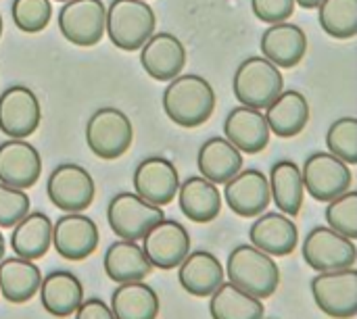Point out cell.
<instances>
[{"label": "cell", "instance_id": "6da1fadb", "mask_svg": "<svg viewBox=\"0 0 357 319\" xmlns=\"http://www.w3.org/2000/svg\"><path fill=\"white\" fill-rule=\"evenodd\" d=\"M163 111L180 127H199L207 123L215 111V90L203 75L182 73L167 81Z\"/></svg>", "mask_w": 357, "mask_h": 319}, {"label": "cell", "instance_id": "7a4b0ae2", "mask_svg": "<svg viewBox=\"0 0 357 319\" xmlns=\"http://www.w3.org/2000/svg\"><path fill=\"white\" fill-rule=\"evenodd\" d=\"M157 17L146 0H113L107 6V36L115 48L140 50L155 33Z\"/></svg>", "mask_w": 357, "mask_h": 319}, {"label": "cell", "instance_id": "3957f363", "mask_svg": "<svg viewBox=\"0 0 357 319\" xmlns=\"http://www.w3.org/2000/svg\"><path fill=\"white\" fill-rule=\"evenodd\" d=\"M232 92L241 104L266 111L284 92L282 71L264 54L249 56L234 71Z\"/></svg>", "mask_w": 357, "mask_h": 319}, {"label": "cell", "instance_id": "277c9868", "mask_svg": "<svg viewBox=\"0 0 357 319\" xmlns=\"http://www.w3.org/2000/svg\"><path fill=\"white\" fill-rule=\"evenodd\" d=\"M226 276L228 282L241 286L257 299L272 297L280 284V270L274 257L253 244H241L228 255Z\"/></svg>", "mask_w": 357, "mask_h": 319}, {"label": "cell", "instance_id": "5b68a950", "mask_svg": "<svg viewBox=\"0 0 357 319\" xmlns=\"http://www.w3.org/2000/svg\"><path fill=\"white\" fill-rule=\"evenodd\" d=\"M86 142L98 159H119L134 142L132 119L115 107H102L86 123Z\"/></svg>", "mask_w": 357, "mask_h": 319}, {"label": "cell", "instance_id": "8992f818", "mask_svg": "<svg viewBox=\"0 0 357 319\" xmlns=\"http://www.w3.org/2000/svg\"><path fill=\"white\" fill-rule=\"evenodd\" d=\"M107 219L115 236L136 242L142 240L153 226L165 219V213L136 192H119L107 207Z\"/></svg>", "mask_w": 357, "mask_h": 319}, {"label": "cell", "instance_id": "52a82bcc", "mask_svg": "<svg viewBox=\"0 0 357 319\" xmlns=\"http://www.w3.org/2000/svg\"><path fill=\"white\" fill-rule=\"evenodd\" d=\"M303 259L318 274L347 270L357 263V247L331 226H318L303 240Z\"/></svg>", "mask_w": 357, "mask_h": 319}, {"label": "cell", "instance_id": "ba28073f", "mask_svg": "<svg viewBox=\"0 0 357 319\" xmlns=\"http://www.w3.org/2000/svg\"><path fill=\"white\" fill-rule=\"evenodd\" d=\"M56 21L67 42L90 48L107 33V6L102 0H69L63 2Z\"/></svg>", "mask_w": 357, "mask_h": 319}, {"label": "cell", "instance_id": "9c48e42d", "mask_svg": "<svg viewBox=\"0 0 357 319\" xmlns=\"http://www.w3.org/2000/svg\"><path fill=\"white\" fill-rule=\"evenodd\" d=\"M305 192L318 203H331L351 188L354 176L345 161L333 153H314L305 159L303 167Z\"/></svg>", "mask_w": 357, "mask_h": 319}, {"label": "cell", "instance_id": "30bf717a", "mask_svg": "<svg viewBox=\"0 0 357 319\" xmlns=\"http://www.w3.org/2000/svg\"><path fill=\"white\" fill-rule=\"evenodd\" d=\"M312 297L318 309L333 319L357 316V270L322 272L312 280Z\"/></svg>", "mask_w": 357, "mask_h": 319}, {"label": "cell", "instance_id": "8fae6325", "mask_svg": "<svg viewBox=\"0 0 357 319\" xmlns=\"http://www.w3.org/2000/svg\"><path fill=\"white\" fill-rule=\"evenodd\" d=\"M46 194L56 209L65 213H82L94 203L96 186L88 169L75 163H63L50 171Z\"/></svg>", "mask_w": 357, "mask_h": 319}, {"label": "cell", "instance_id": "7c38bea8", "mask_svg": "<svg viewBox=\"0 0 357 319\" xmlns=\"http://www.w3.org/2000/svg\"><path fill=\"white\" fill-rule=\"evenodd\" d=\"M142 249L157 270H174L190 253L188 230L176 219H161L142 238Z\"/></svg>", "mask_w": 357, "mask_h": 319}, {"label": "cell", "instance_id": "4fadbf2b", "mask_svg": "<svg viewBox=\"0 0 357 319\" xmlns=\"http://www.w3.org/2000/svg\"><path fill=\"white\" fill-rule=\"evenodd\" d=\"M42 119L38 96L27 86H10L0 94V132L8 138L31 136Z\"/></svg>", "mask_w": 357, "mask_h": 319}, {"label": "cell", "instance_id": "5bb4252c", "mask_svg": "<svg viewBox=\"0 0 357 319\" xmlns=\"http://www.w3.org/2000/svg\"><path fill=\"white\" fill-rule=\"evenodd\" d=\"M224 201L238 217H259L272 203L270 178L259 169H243L224 184Z\"/></svg>", "mask_w": 357, "mask_h": 319}, {"label": "cell", "instance_id": "9a60e30c", "mask_svg": "<svg viewBox=\"0 0 357 319\" xmlns=\"http://www.w3.org/2000/svg\"><path fill=\"white\" fill-rule=\"evenodd\" d=\"M134 192L144 201L163 207L169 205L180 190V176L176 165L165 157H146L134 169Z\"/></svg>", "mask_w": 357, "mask_h": 319}, {"label": "cell", "instance_id": "2e32d148", "mask_svg": "<svg viewBox=\"0 0 357 319\" xmlns=\"http://www.w3.org/2000/svg\"><path fill=\"white\" fill-rule=\"evenodd\" d=\"M98 228L94 219L86 217L84 213H65L54 224L52 247L67 261L88 259L98 249Z\"/></svg>", "mask_w": 357, "mask_h": 319}, {"label": "cell", "instance_id": "e0dca14e", "mask_svg": "<svg viewBox=\"0 0 357 319\" xmlns=\"http://www.w3.org/2000/svg\"><path fill=\"white\" fill-rule=\"evenodd\" d=\"M140 65L157 81H172L186 67V48L182 40L169 31L153 33L140 48Z\"/></svg>", "mask_w": 357, "mask_h": 319}, {"label": "cell", "instance_id": "ac0fdd59", "mask_svg": "<svg viewBox=\"0 0 357 319\" xmlns=\"http://www.w3.org/2000/svg\"><path fill=\"white\" fill-rule=\"evenodd\" d=\"M224 136L247 155H257L268 148L270 144V123L266 119V113L251 109V107H236L228 113L224 119Z\"/></svg>", "mask_w": 357, "mask_h": 319}, {"label": "cell", "instance_id": "d6986e66", "mask_svg": "<svg viewBox=\"0 0 357 319\" xmlns=\"http://www.w3.org/2000/svg\"><path fill=\"white\" fill-rule=\"evenodd\" d=\"M42 173V157L23 138H8L0 144V182L15 188H31Z\"/></svg>", "mask_w": 357, "mask_h": 319}, {"label": "cell", "instance_id": "ffe728a7", "mask_svg": "<svg viewBox=\"0 0 357 319\" xmlns=\"http://www.w3.org/2000/svg\"><path fill=\"white\" fill-rule=\"evenodd\" d=\"M261 54L272 61L280 69L297 67L307 52V36L305 31L289 21L270 25L261 36Z\"/></svg>", "mask_w": 357, "mask_h": 319}, {"label": "cell", "instance_id": "44dd1931", "mask_svg": "<svg viewBox=\"0 0 357 319\" xmlns=\"http://www.w3.org/2000/svg\"><path fill=\"white\" fill-rule=\"evenodd\" d=\"M251 244L272 257H287L299 244V230L293 217L284 213H264L249 230Z\"/></svg>", "mask_w": 357, "mask_h": 319}, {"label": "cell", "instance_id": "7402d4cb", "mask_svg": "<svg viewBox=\"0 0 357 319\" xmlns=\"http://www.w3.org/2000/svg\"><path fill=\"white\" fill-rule=\"evenodd\" d=\"M224 265L209 251H195L178 267L180 286L199 299L211 297L224 284Z\"/></svg>", "mask_w": 357, "mask_h": 319}, {"label": "cell", "instance_id": "603a6c76", "mask_svg": "<svg viewBox=\"0 0 357 319\" xmlns=\"http://www.w3.org/2000/svg\"><path fill=\"white\" fill-rule=\"evenodd\" d=\"M197 165L203 178L211 180L213 184H226L243 171L245 159L226 136H213L199 148Z\"/></svg>", "mask_w": 357, "mask_h": 319}, {"label": "cell", "instance_id": "cb8c5ba5", "mask_svg": "<svg viewBox=\"0 0 357 319\" xmlns=\"http://www.w3.org/2000/svg\"><path fill=\"white\" fill-rule=\"evenodd\" d=\"M178 205L190 221L209 224L222 211V192L211 180L203 176H192L180 184Z\"/></svg>", "mask_w": 357, "mask_h": 319}, {"label": "cell", "instance_id": "d4e9b609", "mask_svg": "<svg viewBox=\"0 0 357 319\" xmlns=\"http://www.w3.org/2000/svg\"><path fill=\"white\" fill-rule=\"evenodd\" d=\"M40 301L50 316L69 318L84 303V286L71 272H50L46 278H42Z\"/></svg>", "mask_w": 357, "mask_h": 319}, {"label": "cell", "instance_id": "484cf974", "mask_svg": "<svg viewBox=\"0 0 357 319\" xmlns=\"http://www.w3.org/2000/svg\"><path fill=\"white\" fill-rule=\"evenodd\" d=\"M310 102L299 90H284L268 109L266 119L278 138H295L310 123Z\"/></svg>", "mask_w": 357, "mask_h": 319}, {"label": "cell", "instance_id": "4316f807", "mask_svg": "<svg viewBox=\"0 0 357 319\" xmlns=\"http://www.w3.org/2000/svg\"><path fill=\"white\" fill-rule=\"evenodd\" d=\"M105 272L107 276L117 282H140L153 272V263L149 261L144 249L134 240H117L105 253Z\"/></svg>", "mask_w": 357, "mask_h": 319}, {"label": "cell", "instance_id": "83f0119b", "mask_svg": "<svg viewBox=\"0 0 357 319\" xmlns=\"http://www.w3.org/2000/svg\"><path fill=\"white\" fill-rule=\"evenodd\" d=\"M52 232L54 226L42 211H29L10 234V247L17 257L36 261L48 253L52 247Z\"/></svg>", "mask_w": 357, "mask_h": 319}, {"label": "cell", "instance_id": "f1b7e54d", "mask_svg": "<svg viewBox=\"0 0 357 319\" xmlns=\"http://www.w3.org/2000/svg\"><path fill=\"white\" fill-rule=\"evenodd\" d=\"M270 190L272 201L280 209V213L289 217H297L301 213L305 201V184L301 167L295 161H278L270 169Z\"/></svg>", "mask_w": 357, "mask_h": 319}, {"label": "cell", "instance_id": "f546056e", "mask_svg": "<svg viewBox=\"0 0 357 319\" xmlns=\"http://www.w3.org/2000/svg\"><path fill=\"white\" fill-rule=\"evenodd\" d=\"M42 286L38 265L23 257H8L0 261V295L15 305L27 303Z\"/></svg>", "mask_w": 357, "mask_h": 319}, {"label": "cell", "instance_id": "4dcf8cb0", "mask_svg": "<svg viewBox=\"0 0 357 319\" xmlns=\"http://www.w3.org/2000/svg\"><path fill=\"white\" fill-rule=\"evenodd\" d=\"M111 309L115 313V319H157L159 297L142 280L126 282L113 290Z\"/></svg>", "mask_w": 357, "mask_h": 319}, {"label": "cell", "instance_id": "1f68e13d", "mask_svg": "<svg viewBox=\"0 0 357 319\" xmlns=\"http://www.w3.org/2000/svg\"><path fill=\"white\" fill-rule=\"evenodd\" d=\"M264 303L232 282H224L209 301L211 319H264Z\"/></svg>", "mask_w": 357, "mask_h": 319}, {"label": "cell", "instance_id": "d6a6232c", "mask_svg": "<svg viewBox=\"0 0 357 319\" xmlns=\"http://www.w3.org/2000/svg\"><path fill=\"white\" fill-rule=\"evenodd\" d=\"M322 29L335 40L357 36V0H322L318 6Z\"/></svg>", "mask_w": 357, "mask_h": 319}, {"label": "cell", "instance_id": "836d02e7", "mask_svg": "<svg viewBox=\"0 0 357 319\" xmlns=\"http://www.w3.org/2000/svg\"><path fill=\"white\" fill-rule=\"evenodd\" d=\"M326 148L347 165H357V119L341 117L326 132Z\"/></svg>", "mask_w": 357, "mask_h": 319}, {"label": "cell", "instance_id": "e575fe53", "mask_svg": "<svg viewBox=\"0 0 357 319\" xmlns=\"http://www.w3.org/2000/svg\"><path fill=\"white\" fill-rule=\"evenodd\" d=\"M15 25L25 33H40L52 19L50 0H13L10 6Z\"/></svg>", "mask_w": 357, "mask_h": 319}, {"label": "cell", "instance_id": "d590c367", "mask_svg": "<svg viewBox=\"0 0 357 319\" xmlns=\"http://www.w3.org/2000/svg\"><path fill=\"white\" fill-rule=\"evenodd\" d=\"M326 221L339 234L357 240V190H347L326 205Z\"/></svg>", "mask_w": 357, "mask_h": 319}, {"label": "cell", "instance_id": "8d00e7d4", "mask_svg": "<svg viewBox=\"0 0 357 319\" xmlns=\"http://www.w3.org/2000/svg\"><path fill=\"white\" fill-rule=\"evenodd\" d=\"M27 213H29L27 192L0 182V228H15Z\"/></svg>", "mask_w": 357, "mask_h": 319}, {"label": "cell", "instance_id": "74e56055", "mask_svg": "<svg viewBox=\"0 0 357 319\" xmlns=\"http://www.w3.org/2000/svg\"><path fill=\"white\" fill-rule=\"evenodd\" d=\"M295 6H297V0H251L253 15L268 25L291 19L295 13Z\"/></svg>", "mask_w": 357, "mask_h": 319}, {"label": "cell", "instance_id": "f35d334b", "mask_svg": "<svg viewBox=\"0 0 357 319\" xmlns=\"http://www.w3.org/2000/svg\"><path fill=\"white\" fill-rule=\"evenodd\" d=\"M75 319H115L111 305L102 303L100 299H88L75 311Z\"/></svg>", "mask_w": 357, "mask_h": 319}, {"label": "cell", "instance_id": "ab89813d", "mask_svg": "<svg viewBox=\"0 0 357 319\" xmlns=\"http://www.w3.org/2000/svg\"><path fill=\"white\" fill-rule=\"evenodd\" d=\"M297 4L303 8H318L322 4V0H297Z\"/></svg>", "mask_w": 357, "mask_h": 319}, {"label": "cell", "instance_id": "60d3db41", "mask_svg": "<svg viewBox=\"0 0 357 319\" xmlns=\"http://www.w3.org/2000/svg\"><path fill=\"white\" fill-rule=\"evenodd\" d=\"M4 259V236H2V232H0V261Z\"/></svg>", "mask_w": 357, "mask_h": 319}, {"label": "cell", "instance_id": "b9f144b4", "mask_svg": "<svg viewBox=\"0 0 357 319\" xmlns=\"http://www.w3.org/2000/svg\"><path fill=\"white\" fill-rule=\"evenodd\" d=\"M2 29H4V21H2V15H0V38H2Z\"/></svg>", "mask_w": 357, "mask_h": 319}, {"label": "cell", "instance_id": "7bdbcfd3", "mask_svg": "<svg viewBox=\"0 0 357 319\" xmlns=\"http://www.w3.org/2000/svg\"><path fill=\"white\" fill-rule=\"evenodd\" d=\"M56 2H69V0H56Z\"/></svg>", "mask_w": 357, "mask_h": 319}, {"label": "cell", "instance_id": "ee69618b", "mask_svg": "<svg viewBox=\"0 0 357 319\" xmlns=\"http://www.w3.org/2000/svg\"><path fill=\"white\" fill-rule=\"evenodd\" d=\"M146 2H149V0H146Z\"/></svg>", "mask_w": 357, "mask_h": 319}]
</instances>
